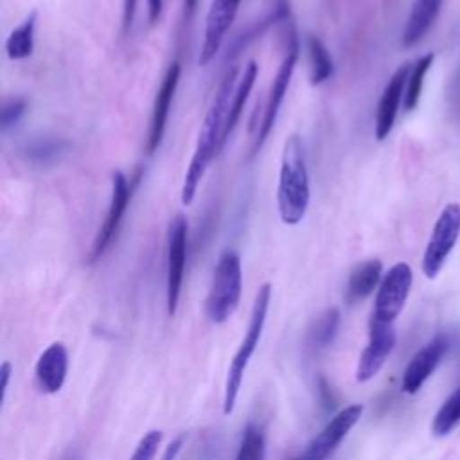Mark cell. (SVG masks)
Returning a JSON list of instances; mask_svg holds the SVG:
<instances>
[{"label":"cell","instance_id":"8992f818","mask_svg":"<svg viewBox=\"0 0 460 460\" xmlns=\"http://www.w3.org/2000/svg\"><path fill=\"white\" fill-rule=\"evenodd\" d=\"M460 234V205L449 203L435 221L431 237L424 250L422 271L428 279H435L444 266Z\"/></svg>","mask_w":460,"mask_h":460},{"label":"cell","instance_id":"cb8c5ba5","mask_svg":"<svg viewBox=\"0 0 460 460\" xmlns=\"http://www.w3.org/2000/svg\"><path fill=\"white\" fill-rule=\"evenodd\" d=\"M338 325H340V311L336 307L325 309L311 327V332H309L311 343L314 347H327L334 340L338 332Z\"/></svg>","mask_w":460,"mask_h":460},{"label":"cell","instance_id":"d4e9b609","mask_svg":"<svg viewBox=\"0 0 460 460\" xmlns=\"http://www.w3.org/2000/svg\"><path fill=\"white\" fill-rule=\"evenodd\" d=\"M460 422V386L446 399L433 419V433L437 437L447 435Z\"/></svg>","mask_w":460,"mask_h":460},{"label":"cell","instance_id":"4316f807","mask_svg":"<svg viewBox=\"0 0 460 460\" xmlns=\"http://www.w3.org/2000/svg\"><path fill=\"white\" fill-rule=\"evenodd\" d=\"M162 431L160 429H151L147 431L140 442L137 444L133 455L129 456V460H155L156 453H158V447H160V442H162Z\"/></svg>","mask_w":460,"mask_h":460},{"label":"cell","instance_id":"277c9868","mask_svg":"<svg viewBox=\"0 0 460 460\" xmlns=\"http://www.w3.org/2000/svg\"><path fill=\"white\" fill-rule=\"evenodd\" d=\"M241 289V259L234 250H225L214 268L212 284L205 300L207 318L214 323H225L239 305Z\"/></svg>","mask_w":460,"mask_h":460},{"label":"cell","instance_id":"f546056e","mask_svg":"<svg viewBox=\"0 0 460 460\" xmlns=\"http://www.w3.org/2000/svg\"><path fill=\"white\" fill-rule=\"evenodd\" d=\"M185 440H187V435H185V433L178 435L174 440H171V442H169V446L165 447L164 455H162L158 460H176V456H178V453L181 451V447H183Z\"/></svg>","mask_w":460,"mask_h":460},{"label":"cell","instance_id":"ac0fdd59","mask_svg":"<svg viewBox=\"0 0 460 460\" xmlns=\"http://www.w3.org/2000/svg\"><path fill=\"white\" fill-rule=\"evenodd\" d=\"M383 264L379 259H368L354 266L349 275L345 298L349 304H356L365 300L376 288L381 284Z\"/></svg>","mask_w":460,"mask_h":460},{"label":"cell","instance_id":"d6986e66","mask_svg":"<svg viewBox=\"0 0 460 460\" xmlns=\"http://www.w3.org/2000/svg\"><path fill=\"white\" fill-rule=\"evenodd\" d=\"M259 75V66L255 61H250L246 66H244V72L239 79V83L235 84V90H234V95H232V102H230V108H228V115H226V120H225V126H223V133H221V140H219V153L221 149L225 147L228 137L232 135L237 120L241 119V113H243V108L248 101V95L255 84V79Z\"/></svg>","mask_w":460,"mask_h":460},{"label":"cell","instance_id":"4fadbf2b","mask_svg":"<svg viewBox=\"0 0 460 460\" xmlns=\"http://www.w3.org/2000/svg\"><path fill=\"white\" fill-rule=\"evenodd\" d=\"M410 72H411V65L402 63L392 74V77L388 79V83L379 97L377 110H376V124H374V135L377 140H385L394 128L399 104L404 99V90H406Z\"/></svg>","mask_w":460,"mask_h":460},{"label":"cell","instance_id":"83f0119b","mask_svg":"<svg viewBox=\"0 0 460 460\" xmlns=\"http://www.w3.org/2000/svg\"><path fill=\"white\" fill-rule=\"evenodd\" d=\"M27 102L22 97H13L4 102L2 106V131H7L11 126H14L20 117L25 113Z\"/></svg>","mask_w":460,"mask_h":460},{"label":"cell","instance_id":"9a60e30c","mask_svg":"<svg viewBox=\"0 0 460 460\" xmlns=\"http://www.w3.org/2000/svg\"><path fill=\"white\" fill-rule=\"evenodd\" d=\"M447 338L444 334H438L413 354L402 374V390L406 394H415L424 385V381L433 374V370L438 367L440 359L447 352Z\"/></svg>","mask_w":460,"mask_h":460},{"label":"cell","instance_id":"7402d4cb","mask_svg":"<svg viewBox=\"0 0 460 460\" xmlns=\"http://www.w3.org/2000/svg\"><path fill=\"white\" fill-rule=\"evenodd\" d=\"M433 59H435V54L428 52V54L420 56L417 59V63L411 66V72H410V77H408V83H406V90H404V99H402V106H404L406 111L415 110V106L419 104L424 77H426L429 66L433 65Z\"/></svg>","mask_w":460,"mask_h":460},{"label":"cell","instance_id":"4dcf8cb0","mask_svg":"<svg viewBox=\"0 0 460 460\" xmlns=\"http://www.w3.org/2000/svg\"><path fill=\"white\" fill-rule=\"evenodd\" d=\"M162 7H164V0H147V16L151 23L158 22L162 14Z\"/></svg>","mask_w":460,"mask_h":460},{"label":"cell","instance_id":"484cf974","mask_svg":"<svg viewBox=\"0 0 460 460\" xmlns=\"http://www.w3.org/2000/svg\"><path fill=\"white\" fill-rule=\"evenodd\" d=\"M63 147L61 140H54V138H38L34 142H31L27 146V158L34 160V162H50L52 158H56L59 155Z\"/></svg>","mask_w":460,"mask_h":460},{"label":"cell","instance_id":"6da1fadb","mask_svg":"<svg viewBox=\"0 0 460 460\" xmlns=\"http://www.w3.org/2000/svg\"><path fill=\"white\" fill-rule=\"evenodd\" d=\"M235 79H237V66L226 70L223 81L219 83V88L214 95V101L203 119V124L198 133L194 155L189 162V167L185 171L183 185H181V203L185 207L192 205L199 181L205 176V171L214 156L219 155V140L223 133V126L228 115V108L232 102V95L235 90Z\"/></svg>","mask_w":460,"mask_h":460},{"label":"cell","instance_id":"5bb4252c","mask_svg":"<svg viewBox=\"0 0 460 460\" xmlns=\"http://www.w3.org/2000/svg\"><path fill=\"white\" fill-rule=\"evenodd\" d=\"M180 63L172 61L165 74L164 79L158 86V92L155 95V102H153V111H151V122H149V133H147V144L146 149L149 155H153L164 138L165 133V124H167V117H169V108H171V101L174 97L178 81H180Z\"/></svg>","mask_w":460,"mask_h":460},{"label":"cell","instance_id":"5b68a950","mask_svg":"<svg viewBox=\"0 0 460 460\" xmlns=\"http://www.w3.org/2000/svg\"><path fill=\"white\" fill-rule=\"evenodd\" d=\"M298 40H296V34L293 29H289L288 32V43H286V52L282 56V61L275 72V77L270 84V92H268V97H266V102L262 106V113L259 117V122H257V129L253 133V140H252V146H250V153H248V160H252L259 151L261 147L264 146L270 131L273 129L275 126V120H277V115H279V110H280V104L284 101V95H286V90L289 86V81H291V75L295 72V66H296V59H298Z\"/></svg>","mask_w":460,"mask_h":460},{"label":"cell","instance_id":"8fae6325","mask_svg":"<svg viewBox=\"0 0 460 460\" xmlns=\"http://www.w3.org/2000/svg\"><path fill=\"white\" fill-rule=\"evenodd\" d=\"M395 347V331L392 323L379 322L376 318L370 320V331H368V343L363 349L358 368H356V379L359 383H365L372 379L381 367L385 365L386 358Z\"/></svg>","mask_w":460,"mask_h":460},{"label":"cell","instance_id":"52a82bcc","mask_svg":"<svg viewBox=\"0 0 460 460\" xmlns=\"http://www.w3.org/2000/svg\"><path fill=\"white\" fill-rule=\"evenodd\" d=\"M411 280H413V273L406 262L394 264L381 279V284L377 288L376 300H374L372 318L392 323L406 304Z\"/></svg>","mask_w":460,"mask_h":460},{"label":"cell","instance_id":"603a6c76","mask_svg":"<svg viewBox=\"0 0 460 460\" xmlns=\"http://www.w3.org/2000/svg\"><path fill=\"white\" fill-rule=\"evenodd\" d=\"M235 460H266V437L259 426L248 424L244 428Z\"/></svg>","mask_w":460,"mask_h":460},{"label":"cell","instance_id":"30bf717a","mask_svg":"<svg viewBox=\"0 0 460 460\" xmlns=\"http://www.w3.org/2000/svg\"><path fill=\"white\" fill-rule=\"evenodd\" d=\"M363 413L361 404H350L340 410L323 429L309 442L305 451L293 460H327V456L340 446V442L349 435Z\"/></svg>","mask_w":460,"mask_h":460},{"label":"cell","instance_id":"f1b7e54d","mask_svg":"<svg viewBox=\"0 0 460 460\" xmlns=\"http://www.w3.org/2000/svg\"><path fill=\"white\" fill-rule=\"evenodd\" d=\"M137 4H138V0H124L122 2V31H124V34H128L133 25V20L137 14Z\"/></svg>","mask_w":460,"mask_h":460},{"label":"cell","instance_id":"7a4b0ae2","mask_svg":"<svg viewBox=\"0 0 460 460\" xmlns=\"http://www.w3.org/2000/svg\"><path fill=\"white\" fill-rule=\"evenodd\" d=\"M309 172L304 146L298 135H291L284 142L277 187V205L282 223H300L309 207Z\"/></svg>","mask_w":460,"mask_h":460},{"label":"cell","instance_id":"1f68e13d","mask_svg":"<svg viewBox=\"0 0 460 460\" xmlns=\"http://www.w3.org/2000/svg\"><path fill=\"white\" fill-rule=\"evenodd\" d=\"M11 372H13V365L9 361H4L0 367V377H2V397H5L7 386H9V379H11Z\"/></svg>","mask_w":460,"mask_h":460},{"label":"cell","instance_id":"2e32d148","mask_svg":"<svg viewBox=\"0 0 460 460\" xmlns=\"http://www.w3.org/2000/svg\"><path fill=\"white\" fill-rule=\"evenodd\" d=\"M68 372V352L63 343H50L36 361V381L45 394H56L65 385Z\"/></svg>","mask_w":460,"mask_h":460},{"label":"cell","instance_id":"ffe728a7","mask_svg":"<svg viewBox=\"0 0 460 460\" xmlns=\"http://www.w3.org/2000/svg\"><path fill=\"white\" fill-rule=\"evenodd\" d=\"M36 11H32L5 40V52L11 61L25 59L34 50V29H36Z\"/></svg>","mask_w":460,"mask_h":460},{"label":"cell","instance_id":"e0dca14e","mask_svg":"<svg viewBox=\"0 0 460 460\" xmlns=\"http://www.w3.org/2000/svg\"><path fill=\"white\" fill-rule=\"evenodd\" d=\"M442 4L444 0H413L401 36L402 47H413L428 34L440 13Z\"/></svg>","mask_w":460,"mask_h":460},{"label":"cell","instance_id":"ba28073f","mask_svg":"<svg viewBox=\"0 0 460 460\" xmlns=\"http://www.w3.org/2000/svg\"><path fill=\"white\" fill-rule=\"evenodd\" d=\"M129 199H131V185L128 183L126 174L122 171H113L110 207H108V212H106L95 237H93L88 262L93 264L95 261H99L104 255V252L108 250V246L111 244V241L119 230V225L126 214Z\"/></svg>","mask_w":460,"mask_h":460},{"label":"cell","instance_id":"d6a6232c","mask_svg":"<svg viewBox=\"0 0 460 460\" xmlns=\"http://www.w3.org/2000/svg\"><path fill=\"white\" fill-rule=\"evenodd\" d=\"M196 4L198 0H183V20L189 22L196 11Z\"/></svg>","mask_w":460,"mask_h":460},{"label":"cell","instance_id":"9c48e42d","mask_svg":"<svg viewBox=\"0 0 460 460\" xmlns=\"http://www.w3.org/2000/svg\"><path fill=\"white\" fill-rule=\"evenodd\" d=\"M187 217L178 214L169 223L167 230V313L172 316L178 309L180 291L187 259Z\"/></svg>","mask_w":460,"mask_h":460},{"label":"cell","instance_id":"44dd1931","mask_svg":"<svg viewBox=\"0 0 460 460\" xmlns=\"http://www.w3.org/2000/svg\"><path fill=\"white\" fill-rule=\"evenodd\" d=\"M307 54L311 63V84L318 86L334 75V61L323 41L313 34L307 36Z\"/></svg>","mask_w":460,"mask_h":460},{"label":"cell","instance_id":"7c38bea8","mask_svg":"<svg viewBox=\"0 0 460 460\" xmlns=\"http://www.w3.org/2000/svg\"><path fill=\"white\" fill-rule=\"evenodd\" d=\"M241 0H212L210 9L207 13L205 20V32H203V43L199 50L198 63L201 66L208 65L217 50L221 49V43L226 36V31L230 29L232 22L235 20V14L239 11Z\"/></svg>","mask_w":460,"mask_h":460},{"label":"cell","instance_id":"3957f363","mask_svg":"<svg viewBox=\"0 0 460 460\" xmlns=\"http://www.w3.org/2000/svg\"><path fill=\"white\" fill-rule=\"evenodd\" d=\"M270 302H271V284L264 282L255 295L252 314H250V323L244 332V338L228 367V374H226V381H225V395H223V413L225 415H230L235 408V401L239 397V390H241V383H243L246 367H248L250 358L253 356V352L261 341L262 331H264Z\"/></svg>","mask_w":460,"mask_h":460}]
</instances>
